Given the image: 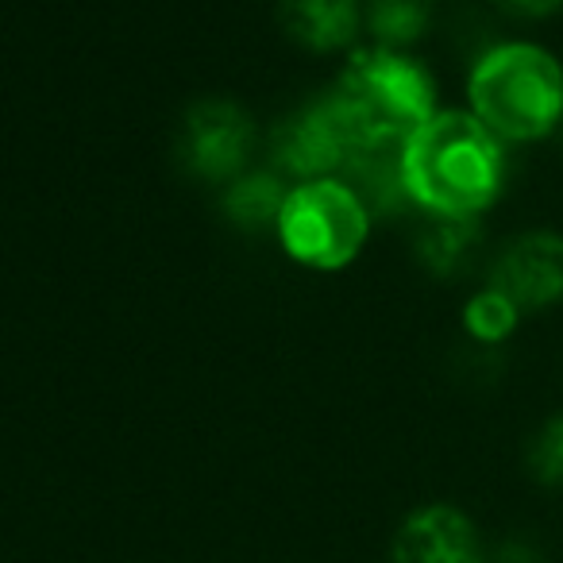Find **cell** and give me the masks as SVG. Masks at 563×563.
I'll return each instance as SVG.
<instances>
[{
  "instance_id": "cell-1",
  "label": "cell",
  "mask_w": 563,
  "mask_h": 563,
  "mask_svg": "<svg viewBox=\"0 0 563 563\" xmlns=\"http://www.w3.org/2000/svg\"><path fill=\"white\" fill-rule=\"evenodd\" d=\"M401 174L429 217H478L506 186V143L471 109H437L401 143Z\"/></svg>"
},
{
  "instance_id": "cell-2",
  "label": "cell",
  "mask_w": 563,
  "mask_h": 563,
  "mask_svg": "<svg viewBox=\"0 0 563 563\" xmlns=\"http://www.w3.org/2000/svg\"><path fill=\"white\" fill-rule=\"evenodd\" d=\"M467 101L501 143L544 140L563 120V66L537 43H498L471 66Z\"/></svg>"
},
{
  "instance_id": "cell-3",
  "label": "cell",
  "mask_w": 563,
  "mask_h": 563,
  "mask_svg": "<svg viewBox=\"0 0 563 563\" xmlns=\"http://www.w3.org/2000/svg\"><path fill=\"white\" fill-rule=\"evenodd\" d=\"M329 97L355 147H401L437 112L432 74L390 47L355 51Z\"/></svg>"
},
{
  "instance_id": "cell-4",
  "label": "cell",
  "mask_w": 563,
  "mask_h": 563,
  "mask_svg": "<svg viewBox=\"0 0 563 563\" xmlns=\"http://www.w3.org/2000/svg\"><path fill=\"white\" fill-rule=\"evenodd\" d=\"M282 247L309 271H344L371 235V212L340 178L301 181L286 194L278 212Z\"/></svg>"
},
{
  "instance_id": "cell-5",
  "label": "cell",
  "mask_w": 563,
  "mask_h": 563,
  "mask_svg": "<svg viewBox=\"0 0 563 563\" xmlns=\"http://www.w3.org/2000/svg\"><path fill=\"white\" fill-rule=\"evenodd\" d=\"M251 151H255V124L235 101L209 97L197 101L181 120L178 155L194 178L228 186L243 174Z\"/></svg>"
},
{
  "instance_id": "cell-6",
  "label": "cell",
  "mask_w": 563,
  "mask_h": 563,
  "mask_svg": "<svg viewBox=\"0 0 563 563\" xmlns=\"http://www.w3.org/2000/svg\"><path fill=\"white\" fill-rule=\"evenodd\" d=\"M352 151L355 140L347 132L344 117L336 112V104H332V97H321V101L290 112L271 132V163L274 174H282V178H336L352 158Z\"/></svg>"
},
{
  "instance_id": "cell-7",
  "label": "cell",
  "mask_w": 563,
  "mask_h": 563,
  "mask_svg": "<svg viewBox=\"0 0 563 563\" xmlns=\"http://www.w3.org/2000/svg\"><path fill=\"white\" fill-rule=\"evenodd\" d=\"M486 286L506 294L521 313H537L563 298V235L537 228L498 251Z\"/></svg>"
},
{
  "instance_id": "cell-8",
  "label": "cell",
  "mask_w": 563,
  "mask_h": 563,
  "mask_svg": "<svg viewBox=\"0 0 563 563\" xmlns=\"http://www.w3.org/2000/svg\"><path fill=\"white\" fill-rule=\"evenodd\" d=\"M394 563H486L478 529L455 506H421L398 525L390 548Z\"/></svg>"
},
{
  "instance_id": "cell-9",
  "label": "cell",
  "mask_w": 563,
  "mask_h": 563,
  "mask_svg": "<svg viewBox=\"0 0 563 563\" xmlns=\"http://www.w3.org/2000/svg\"><path fill=\"white\" fill-rule=\"evenodd\" d=\"M336 178L360 197L371 220L398 217L406 205H413L401 174V147H355Z\"/></svg>"
},
{
  "instance_id": "cell-10",
  "label": "cell",
  "mask_w": 563,
  "mask_h": 563,
  "mask_svg": "<svg viewBox=\"0 0 563 563\" xmlns=\"http://www.w3.org/2000/svg\"><path fill=\"white\" fill-rule=\"evenodd\" d=\"M278 20L309 51H340L363 24V0H278Z\"/></svg>"
},
{
  "instance_id": "cell-11",
  "label": "cell",
  "mask_w": 563,
  "mask_h": 563,
  "mask_svg": "<svg viewBox=\"0 0 563 563\" xmlns=\"http://www.w3.org/2000/svg\"><path fill=\"white\" fill-rule=\"evenodd\" d=\"M478 240H483L478 217H429L417 235V258L437 278H455L471 266Z\"/></svg>"
},
{
  "instance_id": "cell-12",
  "label": "cell",
  "mask_w": 563,
  "mask_h": 563,
  "mask_svg": "<svg viewBox=\"0 0 563 563\" xmlns=\"http://www.w3.org/2000/svg\"><path fill=\"white\" fill-rule=\"evenodd\" d=\"M286 194H290V189L282 186V174L255 170V174H240L235 181H228L220 205H224V217L232 220L235 228H243V232H263V228L278 224Z\"/></svg>"
},
{
  "instance_id": "cell-13",
  "label": "cell",
  "mask_w": 563,
  "mask_h": 563,
  "mask_svg": "<svg viewBox=\"0 0 563 563\" xmlns=\"http://www.w3.org/2000/svg\"><path fill=\"white\" fill-rule=\"evenodd\" d=\"M432 24V0H367V27L378 47L401 51Z\"/></svg>"
},
{
  "instance_id": "cell-14",
  "label": "cell",
  "mask_w": 563,
  "mask_h": 563,
  "mask_svg": "<svg viewBox=\"0 0 563 563\" xmlns=\"http://www.w3.org/2000/svg\"><path fill=\"white\" fill-rule=\"evenodd\" d=\"M517 321H521V309H517L506 294L494 290V286H483V290L467 301V309H463V329H467V336H475L478 344H501V340H509Z\"/></svg>"
},
{
  "instance_id": "cell-15",
  "label": "cell",
  "mask_w": 563,
  "mask_h": 563,
  "mask_svg": "<svg viewBox=\"0 0 563 563\" xmlns=\"http://www.w3.org/2000/svg\"><path fill=\"white\" fill-rule=\"evenodd\" d=\"M529 467L544 486L563 490V413L552 417V421L537 432V440H532V448H529Z\"/></svg>"
},
{
  "instance_id": "cell-16",
  "label": "cell",
  "mask_w": 563,
  "mask_h": 563,
  "mask_svg": "<svg viewBox=\"0 0 563 563\" xmlns=\"http://www.w3.org/2000/svg\"><path fill=\"white\" fill-rule=\"evenodd\" d=\"M494 563H548L544 552H540L532 540L525 537H509L498 544V552H494Z\"/></svg>"
},
{
  "instance_id": "cell-17",
  "label": "cell",
  "mask_w": 563,
  "mask_h": 563,
  "mask_svg": "<svg viewBox=\"0 0 563 563\" xmlns=\"http://www.w3.org/2000/svg\"><path fill=\"white\" fill-rule=\"evenodd\" d=\"M498 4L509 16H521V20H544L563 9V0H498Z\"/></svg>"
},
{
  "instance_id": "cell-18",
  "label": "cell",
  "mask_w": 563,
  "mask_h": 563,
  "mask_svg": "<svg viewBox=\"0 0 563 563\" xmlns=\"http://www.w3.org/2000/svg\"><path fill=\"white\" fill-rule=\"evenodd\" d=\"M555 135H560V140H563V120H560V128H555Z\"/></svg>"
}]
</instances>
